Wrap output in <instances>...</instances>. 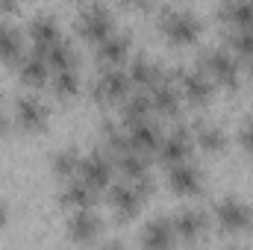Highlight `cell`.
Masks as SVG:
<instances>
[{"label": "cell", "instance_id": "cell-23", "mask_svg": "<svg viewBox=\"0 0 253 250\" xmlns=\"http://www.w3.org/2000/svg\"><path fill=\"white\" fill-rule=\"evenodd\" d=\"M218 18L230 24L233 30L253 24V0H224L218 9Z\"/></svg>", "mask_w": 253, "mask_h": 250}, {"label": "cell", "instance_id": "cell-10", "mask_svg": "<svg viewBox=\"0 0 253 250\" xmlns=\"http://www.w3.org/2000/svg\"><path fill=\"white\" fill-rule=\"evenodd\" d=\"M177 83H180V94H183L186 100H191V103H197V106L209 103V97H212V91H215V83H212V77H209L203 68L177 71Z\"/></svg>", "mask_w": 253, "mask_h": 250}, {"label": "cell", "instance_id": "cell-29", "mask_svg": "<svg viewBox=\"0 0 253 250\" xmlns=\"http://www.w3.org/2000/svg\"><path fill=\"white\" fill-rule=\"evenodd\" d=\"M6 218H9V212H6V203H3V200H0V227H3V224H6Z\"/></svg>", "mask_w": 253, "mask_h": 250}, {"label": "cell", "instance_id": "cell-13", "mask_svg": "<svg viewBox=\"0 0 253 250\" xmlns=\"http://www.w3.org/2000/svg\"><path fill=\"white\" fill-rule=\"evenodd\" d=\"M100 230H103V224H100L94 206L91 209H71V218H68V239L71 242L91 245L100 236Z\"/></svg>", "mask_w": 253, "mask_h": 250}, {"label": "cell", "instance_id": "cell-28", "mask_svg": "<svg viewBox=\"0 0 253 250\" xmlns=\"http://www.w3.org/2000/svg\"><path fill=\"white\" fill-rule=\"evenodd\" d=\"M239 144H242L248 153H253V121L251 118L239 124Z\"/></svg>", "mask_w": 253, "mask_h": 250}, {"label": "cell", "instance_id": "cell-3", "mask_svg": "<svg viewBox=\"0 0 253 250\" xmlns=\"http://www.w3.org/2000/svg\"><path fill=\"white\" fill-rule=\"evenodd\" d=\"M159 30L168 42L174 44H189L200 36V21L191 15L189 9H180V6H168L162 9L159 15Z\"/></svg>", "mask_w": 253, "mask_h": 250}, {"label": "cell", "instance_id": "cell-25", "mask_svg": "<svg viewBox=\"0 0 253 250\" xmlns=\"http://www.w3.org/2000/svg\"><path fill=\"white\" fill-rule=\"evenodd\" d=\"M80 162H83V153L77 147H65L59 153H53V171L62 180H71V177L80 174Z\"/></svg>", "mask_w": 253, "mask_h": 250}, {"label": "cell", "instance_id": "cell-27", "mask_svg": "<svg viewBox=\"0 0 253 250\" xmlns=\"http://www.w3.org/2000/svg\"><path fill=\"white\" fill-rule=\"evenodd\" d=\"M230 44L239 50V56H253V24L248 27H239V30H233V36H230Z\"/></svg>", "mask_w": 253, "mask_h": 250}, {"label": "cell", "instance_id": "cell-15", "mask_svg": "<svg viewBox=\"0 0 253 250\" xmlns=\"http://www.w3.org/2000/svg\"><path fill=\"white\" fill-rule=\"evenodd\" d=\"M47 115L50 112H47L44 100H39L36 94H24L15 103V121L24 129H42V126L47 124Z\"/></svg>", "mask_w": 253, "mask_h": 250}, {"label": "cell", "instance_id": "cell-20", "mask_svg": "<svg viewBox=\"0 0 253 250\" xmlns=\"http://www.w3.org/2000/svg\"><path fill=\"white\" fill-rule=\"evenodd\" d=\"M27 33H30V42H33V47H36L39 53L50 50L59 39H65L62 33H59V24H56L53 18H47V15L33 18V21H30V27H27Z\"/></svg>", "mask_w": 253, "mask_h": 250}, {"label": "cell", "instance_id": "cell-14", "mask_svg": "<svg viewBox=\"0 0 253 250\" xmlns=\"http://www.w3.org/2000/svg\"><path fill=\"white\" fill-rule=\"evenodd\" d=\"M18 77L24 85H44L47 77H50V65L44 59V53H39L36 47L33 50H24L21 59H18Z\"/></svg>", "mask_w": 253, "mask_h": 250}, {"label": "cell", "instance_id": "cell-7", "mask_svg": "<svg viewBox=\"0 0 253 250\" xmlns=\"http://www.w3.org/2000/svg\"><path fill=\"white\" fill-rule=\"evenodd\" d=\"M200 62H203V71L212 77V83H221V85H227V88L239 85V59H236L230 50H224V47H209Z\"/></svg>", "mask_w": 253, "mask_h": 250}, {"label": "cell", "instance_id": "cell-30", "mask_svg": "<svg viewBox=\"0 0 253 250\" xmlns=\"http://www.w3.org/2000/svg\"><path fill=\"white\" fill-rule=\"evenodd\" d=\"M6 126V109H3V100H0V129Z\"/></svg>", "mask_w": 253, "mask_h": 250}, {"label": "cell", "instance_id": "cell-22", "mask_svg": "<svg viewBox=\"0 0 253 250\" xmlns=\"http://www.w3.org/2000/svg\"><path fill=\"white\" fill-rule=\"evenodd\" d=\"M191 138H194V144H197L200 150H206V153L221 150L224 141H227L224 129H221L218 124H209V121H194V126H191Z\"/></svg>", "mask_w": 253, "mask_h": 250}, {"label": "cell", "instance_id": "cell-6", "mask_svg": "<svg viewBox=\"0 0 253 250\" xmlns=\"http://www.w3.org/2000/svg\"><path fill=\"white\" fill-rule=\"evenodd\" d=\"M77 30L83 39L88 42H100L106 39L112 30H115V21H112V12L103 6V3H88L85 9H80V18H77Z\"/></svg>", "mask_w": 253, "mask_h": 250}, {"label": "cell", "instance_id": "cell-8", "mask_svg": "<svg viewBox=\"0 0 253 250\" xmlns=\"http://www.w3.org/2000/svg\"><path fill=\"white\" fill-rule=\"evenodd\" d=\"M171 221H174L177 242H186V245H197V242H203L206 233H209V215L200 212V209H180Z\"/></svg>", "mask_w": 253, "mask_h": 250}, {"label": "cell", "instance_id": "cell-21", "mask_svg": "<svg viewBox=\"0 0 253 250\" xmlns=\"http://www.w3.org/2000/svg\"><path fill=\"white\" fill-rule=\"evenodd\" d=\"M121 115H124V121L150 118V115H153V100H150V91H144V88H132L124 100H121Z\"/></svg>", "mask_w": 253, "mask_h": 250}, {"label": "cell", "instance_id": "cell-1", "mask_svg": "<svg viewBox=\"0 0 253 250\" xmlns=\"http://www.w3.org/2000/svg\"><path fill=\"white\" fill-rule=\"evenodd\" d=\"M150 191H153L150 174L147 177H138V180L121 177L118 183L112 180V186H109V203H112V209H115V215L121 221H129L132 215H138V209L150 197Z\"/></svg>", "mask_w": 253, "mask_h": 250}, {"label": "cell", "instance_id": "cell-24", "mask_svg": "<svg viewBox=\"0 0 253 250\" xmlns=\"http://www.w3.org/2000/svg\"><path fill=\"white\" fill-rule=\"evenodd\" d=\"M24 53V39L21 33L9 24V21H0V59L3 62H18Z\"/></svg>", "mask_w": 253, "mask_h": 250}, {"label": "cell", "instance_id": "cell-12", "mask_svg": "<svg viewBox=\"0 0 253 250\" xmlns=\"http://www.w3.org/2000/svg\"><path fill=\"white\" fill-rule=\"evenodd\" d=\"M168 186H171V191H177L183 197H191L203 188V171L191 159L174 162V165H168Z\"/></svg>", "mask_w": 253, "mask_h": 250}, {"label": "cell", "instance_id": "cell-18", "mask_svg": "<svg viewBox=\"0 0 253 250\" xmlns=\"http://www.w3.org/2000/svg\"><path fill=\"white\" fill-rule=\"evenodd\" d=\"M97 188L88 186L83 177H71V180H65L62 186V203L68 206V209H91L94 203H97Z\"/></svg>", "mask_w": 253, "mask_h": 250}, {"label": "cell", "instance_id": "cell-31", "mask_svg": "<svg viewBox=\"0 0 253 250\" xmlns=\"http://www.w3.org/2000/svg\"><path fill=\"white\" fill-rule=\"evenodd\" d=\"M124 3H129V6H147L150 0H124Z\"/></svg>", "mask_w": 253, "mask_h": 250}, {"label": "cell", "instance_id": "cell-26", "mask_svg": "<svg viewBox=\"0 0 253 250\" xmlns=\"http://www.w3.org/2000/svg\"><path fill=\"white\" fill-rule=\"evenodd\" d=\"M53 91L59 97H71L80 91V71L77 65H68V68H56L53 71Z\"/></svg>", "mask_w": 253, "mask_h": 250}, {"label": "cell", "instance_id": "cell-16", "mask_svg": "<svg viewBox=\"0 0 253 250\" xmlns=\"http://www.w3.org/2000/svg\"><path fill=\"white\" fill-rule=\"evenodd\" d=\"M126 74H129V80H132V85H135V88L150 91V88H153V83L165 74V68H162L159 62H153L150 56L138 53V56L126 59Z\"/></svg>", "mask_w": 253, "mask_h": 250}, {"label": "cell", "instance_id": "cell-11", "mask_svg": "<svg viewBox=\"0 0 253 250\" xmlns=\"http://www.w3.org/2000/svg\"><path fill=\"white\" fill-rule=\"evenodd\" d=\"M124 129H126L129 147H135V150H141V153H147V156L156 153V147H159V141H162V129L153 121V115H150V118H138V121H124Z\"/></svg>", "mask_w": 253, "mask_h": 250}, {"label": "cell", "instance_id": "cell-19", "mask_svg": "<svg viewBox=\"0 0 253 250\" xmlns=\"http://www.w3.org/2000/svg\"><path fill=\"white\" fill-rule=\"evenodd\" d=\"M129 59V36L126 33H109L97 42V62L100 65H124Z\"/></svg>", "mask_w": 253, "mask_h": 250}, {"label": "cell", "instance_id": "cell-5", "mask_svg": "<svg viewBox=\"0 0 253 250\" xmlns=\"http://www.w3.org/2000/svg\"><path fill=\"white\" fill-rule=\"evenodd\" d=\"M132 88L135 85H132L124 65H106L94 80V97L100 103H121Z\"/></svg>", "mask_w": 253, "mask_h": 250}, {"label": "cell", "instance_id": "cell-4", "mask_svg": "<svg viewBox=\"0 0 253 250\" xmlns=\"http://www.w3.org/2000/svg\"><path fill=\"white\" fill-rule=\"evenodd\" d=\"M77 177H83L97 191L112 186V180H115V156L109 153V147H94L91 153H85L83 162H80V174Z\"/></svg>", "mask_w": 253, "mask_h": 250}, {"label": "cell", "instance_id": "cell-9", "mask_svg": "<svg viewBox=\"0 0 253 250\" xmlns=\"http://www.w3.org/2000/svg\"><path fill=\"white\" fill-rule=\"evenodd\" d=\"M191 150H194L191 129L177 126V129H171V132H162V141H159V147H156V156H159L165 165H174V162L189 159Z\"/></svg>", "mask_w": 253, "mask_h": 250}, {"label": "cell", "instance_id": "cell-2", "mask_svg": "<svg viewBox=\"0 0 253 250\" xmlns=\"http://www.w3.org/2000/svg\"><path fill=\"white\" fill-rule=\"evenodd\" d=\"M215 224L227 236H251L253 233V203L242 197H221L212 206Z\"/></svg>", "mask_w": 253, "mask_h": 250}, {"label": "cell", "instance_id": "cell-17", "mask_svg": "<svg viewBox=\"0 0 253 250\" xmlns=\"http://www.w3.org/2000/svg\"><path fill=\"white\" fill-rule=\"evenodd\" d=\"M144 248H171L177 242V233H174V221L168 215H159V218H150L144 227H141V239H138Z\"/></svg>", "mask_w": 253, "mask_h": 250}]
</instances>
